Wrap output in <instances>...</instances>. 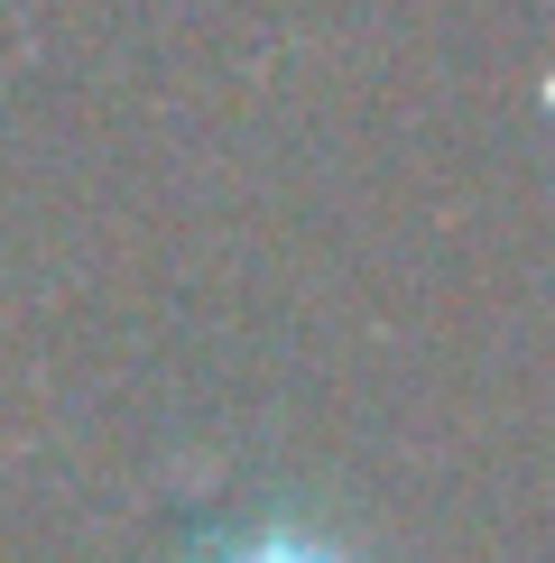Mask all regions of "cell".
I'll return each instance as SVG.
<instances>
[{
    "label": "cell",
    "instance_id": "cell-1",
    "mask_svg": "<svg viewBox=\"0 0 555 563\" xmlns=\"http://www.w3.org/2000/svg\"><path fill=\"white\" fill-rule=\"evenodd\" d=\"M222 563H342L334 545H315V536H250L241 554H222Z\"/></svg>",
    "mask_w": 555,
    "mask_h": 563
}]
</instances>
